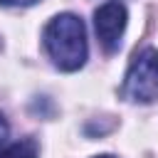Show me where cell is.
I'll return each mask as SVG.
<instances>
[{"label": "cell", "mask_w": 158, "mask_h": 158, "mask_svg": "<svg viewBox=\"0 0 158 158\" xmlns=\"http://www.w3.org/2000/svg\"><path fill=\"white\" fill-rule=\"evenodd\" d=\"M7 133H10V126H7V121H5V116L0 114V143L7 138Z\"/></svg>", "instance_id": "obj_6"}, {"label": "cell", "mask_w": 158, "mask_h": 158, "mask_svg": "<svg viewBox=\"0 0 158 158\" xmlns=\"http://www.w3.org/2000/svg\"><path fill=\"white\" fill-rule=\"evenodd\" d=\"M126 20H128V12L118 0H109L94 12L96 37H99V42H101V47L106 52H116L118 49L121 35L126 30Z\"/></svg>", "instance_id": "obj_3"}, {"label": "cell", "mask_w": 158, "mask_h": 158, "mask_svg": "<svg viewBox=\"0 0 158 158\" xmlns=\"http://www.w3.org/2000/svg\"><path fill=\"white\" fill-rule=\"evenodd\" d=\"M37 156H40V148L35 138H22L12 146L0 148V158H37Z\"/></svg>", "instance_id": "obj_4"}, {"label": "cell", "mask_w": 158, "mask_h": 158, "mask_svg": "<svg viewBox=\"0 0 158 158\" xmlns=\"http://www.w3.org/2000/svg\"><path fill=\"white\" fill-rule=\"evenodd\" d=\"M96 158H111V156H96Z\"/></svg>", "instance_id": "obj_7"}, {"label": "cell", "mask_w": 158, "mask_h": 158, "mask_svg": "<svg viewBox=\"0 0 158 158\" xmlns=\"http://www.w3.org/2000/svg\"><path fill=\"white\" fill-rule=\"evenodd\" d=\"M42 40H44V49L49 59L62 72H77L84 67L86 54H89L86 30H84L81 17H77L74 12L54 15L44 27Z\"/></svg>", "instance_id": "obj_1"}, {"label": "cell", "mask_w": 158, "mask_h": 158, "mask_svg": "<svg viewBox=\"0 0 158 158\" xmlns=\"http://www.w3.org/2000/svg\"><path fill=\"white\" fill-rule=\"evenodd\" d=\"M121 94L133 104H151L158 99V49L143 47L133 54Z\"/></svg>", "instance_id": "obj_2"}, {"label": "cell", "mask_w": 158, "mask_h": 158, "mask_svg": "<svg viewBox=\"0 0 158 158\" xmlns=\"http://www.w3.org/2000/svg\"><path fill=\"white\" fill-rule=\"evenodd\" d=\"M35 2H40V0H0V5H5V7H30Z\"/></svg>", "instance_id": "obj_5"}]
</instances>
